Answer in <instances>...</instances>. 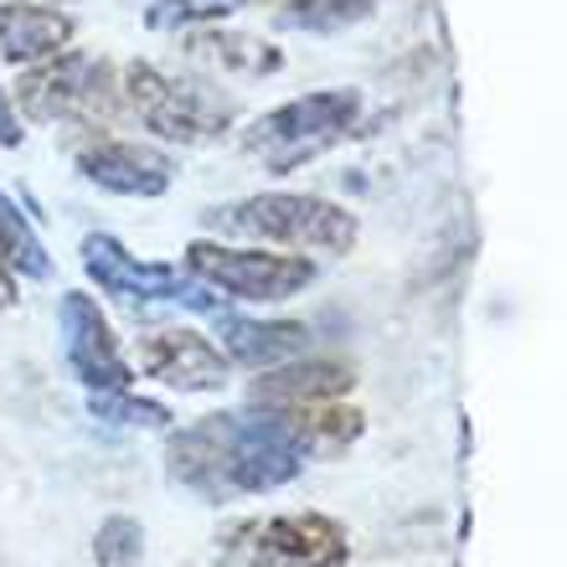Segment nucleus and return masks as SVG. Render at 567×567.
<instances>
[{"label":"nucleus","instance_id":"21","mask_svg":"<svg viewBox=\"0 0 567 567\" xmlns=\"http://www.w3.org/2000/svg\"><path fill=\"white\" fill-rule=\"evenodd\" d=\"M145 557V526L135 516H109L93 532V563L99 567H140Z\"/></svg>","mask_w":567,"mask_h":567},{"label":"nucleus","instance_id":"4","mask_svg":"<svg viewBox=\"0 0 567 567\" xmlns=\"http://www.w3.org/2000/svg\"><path fill=\"white\" fill-rule=\"evenodd\" d=\"M361 120V93L357 89H320V93H299L289 104L258 114L243 130V150L258 155L274 176H289L295 165L326 155L336 140H346Z\"/></svg>","mask_w":567,"mask_h":567},{"label":"nucleus","instance_id":"12","mask_svg":"<svg viewBox=\"0 0 567 567\" xmlns=\"http://www.w3.org/2000/svg\"><path fill=\"white\" fill-rule=\"evenodd\" d=\"M357 388L351 361H330V357H295L248 382V403L269 408V413H289V408H310V403H336Z\"/></svg>","mask_w":567,"mask_h":567},{"label":"nucleus","instance_id":"5","mask_svg":"<svg viewBox=\"0 0 567 567\" xmlns=\"http://www.w3.org/2000/svg\"><path fill=\"white\" fill-rule=\"evenodd\" d=\"M120 104L145 124L155 140L171 145H207L223 140L233 124V104L212 93V83L176 78L155 62H130L120 73Z\"/></svg>","mask_w":567,"mask_h":567},{"label":"nucleus","instance_id":"11","mask_svg":"<svg viewBox=\"0 0 567 567\" xmlns=\"http://www.w3.org/2000/svg\"><path fill=\"white\" fill-rule=\"evenodd\" d=\"M227 367L233 361L223 357V346L207 341L202 330L171 326L140 336V372L171 392H223Z\"/></svg>","mask_w":567,"mask_h":567},{"label":"nucleus","instance_id":"15","mask_svg":"<svg viewBox=\"0 0 567 567\" xmlns=\"http://www.w3.org/2000/svg\"><path fill=\"white\" fill-rule=\"evenodd\" d=\"M186 52H192V62H202V68L243 73V78H269L284 68V52L274 42H258V37H243V31H217V27H192Z\"/></svg>","mask_w":567,"mask_h":567},{"label":"nucleus","instance_id":"13","mask_svg":"<svg viewBox=\"0 0 567 567\" xmlns=\"http://www.w3.org/2000/svg\"><path fill=\"white\" fill-rule=\"evenodd\" d=\"M212 320L223 336V357L233 367H248V372H264V367H279V361H295L310 351L305 320H248L233 310H212Z\"/></svg>","mask_w":567,"mask_h":567},{"label":"nucleus","instance_id":"7","mask_svg":"<svg viewBox=\"0 0 567 567\" xmlns=\"http://www.w3.org/2000/svg\"><path fill=\"white\" fill-rule=\"evenodd\" d=\"M186 274L238 305H284L315 284V258L269 254V248H233V243L196 238L186 243Z\"/></svg>","mask_w":567,"mask_h":567},{"label":"nucleus","instance_id":"23","mask_svg":"<svg viewBox=\"0 0 567 567\" xmlns=\"http://www.w3.org/2000/svg\"><path fill=\"white\" fill-rule=\"evenodd\" d=\"M16 299H21V289H16V269L0 258V310H16Z\"/></svg>","mask_w":567,"mask_h":567},{"label":"nucleus","instance_id":"9","mask_svg":"<svg viewBox=\"0 0 567 567\" xmlns=\"http://www.w3.org/2000/svg\"><path fill=\"white\" fill-rule=\"evenodd\" d=\"M58 330H62V361L89 392H120L135 388V367L124 361L120 336L99 310V299L83 289H68L58 299Z\"/></svg>","mask_w":567,"mask_h":567},{"label":"nucleus","instance_id":"6","mask_svg":"<svg viewBox=\"0 0 567 567\" xmlns=\"http://www.w3.org/2000/svg\"><path fill=\"white\" fill-rule=\"evenodd\" d=\"M351 537L326 511H279L217 537V567H346Z\"/></svg>","mask_w":567,"mask_h":567},{"label":"nucleus","instance_id":"1","mask_svg":"<svg viewBox=\"0 0 567 567\" xmlns=\"http://www.w3.org/2000/svg\"><path fill=\"white\" fill-rule=\"evenodd\" d=\"M305 464L310 454L299 444L289 413H269V408L207 413L186 429H171L165 439V475L212 506L284 491L289 480L305 475Z\"/></svg>","mask_w":567,"mask_h":567},{"label":"nucleus","instance_id":"2","mask_svg":"<svg viewBox=\"0 0 567 567\" xmlns=\"http://www.w3.org/2000/svg\"><path fill=\"white\" fill-rule=\"evenodd\" d=\"M212 227L223 233H238V238H258L274 243V248H289V254H351L357 248V212L336 207L326 196L310 192H258L243 196L233 207L207 212Z\"/></svg>","mask_w":567,"mask_h":567},{"label":"nucleus","instance_id":"10","mask_svg":"<svg viewBox=\"0 0 567 567\" xmlns=\"http://www.w3.org/2000/svg\"><path fill=\"white\" fill-rule=\"evenodd\" d=\"M73 161H78V176L114 196H145V202H155L176 181V161L165 150L145 145V140L99 135V130H89V140L73 150Z\"/></svg>","mask_w":567,"mask_h":567},{"label":"nucleus","instance_id":"19","mask_svg":"<svg viewBox=\"0 0 567 567\" xmlns=\"http://www.w3.org/2000/svg\"><path fill=\"white\" fill-rule=\"evenodd\" d=\"M89 413L120 429H171V408L155 398H135V388L120 392H89Z\"/></svg>","mask_w":567,"mask_h":567},{"label":"nucleus","instance_id":"14","mask_svg":"<svg viewBox=\"0 0 567 567\" xmlns=\"http://www.w3.org/2000/svg\"><path fill=\"white\" fill-rule=\"evenodd\" d=\"M78 21L47 0H6L0 6V62L31 68V62L58 58L62 47H73Z\"/></svg>","mask_w":567,"mask_h":567},{"label":"nucleus","instance_id":"18","mask_svg":"<svg viewBox=\"0 0 567 567\" xmlns=\"http://www.w3.org/2000/svg\"><path fill=\"white\" fill-rule=\"evenodd\" d=\"M377 6L382 0H279L274 21L284 31H315V37H326V31H346V27H357V21H367Z\"/></svg>","mask_w":567,"mask_h":567},{"label":"nucleus","instance_id":"17","mask_svg":"<svg viewBox=\"0 0 567 567\" xmlns=\"http://www.w3.org/2000/svg\"><path fill=\"white\" fill-rule=\"evenodd\" d=\"M0 258H6L16 274H27V279H47V274H52L42 233H37V223H31L27 212L16 207L11 192H0Z\"/></svg>","mask_w":567,"mask_h":567},{"label":"nucleus","instance_id":"3","mask_svg":"<svg viewBox=\"0 0 567 567\" xmlns=\"http://www.w3.org/2000/svg\"><path fill=\"white\" fill-rule=\"evenodd\" d=\"M31 124H78V130H99L120 114V78L104 58L62 47L58 58L31 62L16 78V99Z\"/></svg>","mask_w":567,"mask_h":567},{"label":"nucleus","instance_id":"22","mask_svg":"<svg viewBox=\"0 0 567 567\" xmlns=\"http://www.w3.org/2000/svg\"><path fill=\"white\" fill-rule=\"evenodd\" d=\"M27 140V130H21V114H16L11 93H6V83H0V150H16Z\"/></svg>","mask_w":567,"mask_h":567},{"label":"nucleus","instance_id":"8","mask_svg":"<svg viewBox=\"0 0 567 567\" xmlns=\"http://www.w3.org/2000/svg\"><path fill=\"white\" fill-rule=\"evenodd\" d=\"M78 254H83V274L109 299H120V305H155V299H165V305H192V310H207V315L223 310L202 279H192L176 264H161V258H135L109 233H89Z\"/></svg>","mask_w":567,"mask_h":567},{"label":"nucleus","instance_id":"16","mask_svg":"<svg viewBox=\"0 0 567 567\" xmlns=\"http://www.w3.org/2000/svg\"><path fill=\"white\" fill-rule=\"evenodd\" d=\"M289 423H295L305 454L315 460V454H341V449L357 444L361 429H367V413L361 408H341V398H336V403L289 408Z\"/></svg>","mask_w":567,"mask_h":567},{"label":"nucleus","instance_id":"20","mask_svg":"<svg viewBox=\"0 0 567 567\" xmlns=\"http://www.w3.org/2000/svg\"><path fill=\"white\" fill-rule=\"evenodd\" d=\"M248 0H150L145 27L150 31H192V27H212L223 16L243 11Z\"/></svg>","mask_w":567,"mask_h":567}]
</instances>
